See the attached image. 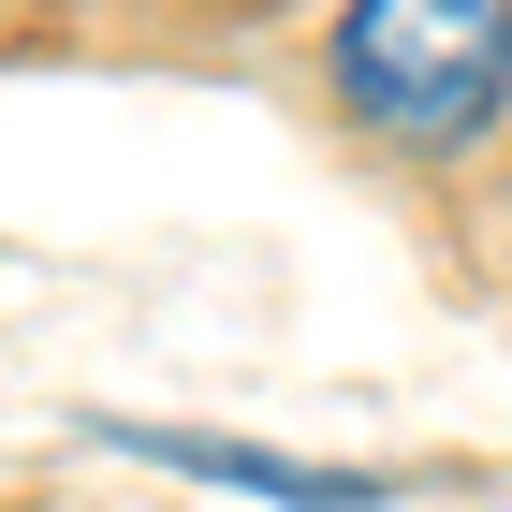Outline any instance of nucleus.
Here are the masks:
<instances>
[{"label":"nucleus","instance_id":"nucleus-1","mask_svg":"<svg viewBox=\"0 0 512 512\" xmlns=\"http://www.w3.org/2000/svg\"><path fill=\"white\" fill-rule=\"evenodd\" d=\"M337 103L381 147H469L512 103V0H352L337 15Z\"/></svg>","mask_w":512,"mask_h":512}]
</instances>
